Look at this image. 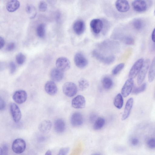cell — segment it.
I'll list each match as a JSON object with an SVG mask.
<instances>
[{
  "label": "cell",
  "mask_w": 155,
  "mask_h": 155,
  "mask_svg": "<svg viewBox=\"0 0 155 155\" xmlns=\"http://www.w3.org/2000/svg\"><path fill=\"white\" fill-rule=\"evenodd\" d=\"M118 43L115 41L109 40H106L99 43L97 45L100 52L104 53H106L109 54L116 52L119 48Z\"/></svg>",
  "instance_id": "obj_1"
},
{
  "label": "cell",
  "mask_w": 155,
  "mask_h": 155,
  "mask_svg": "<svg viewBox=\"0 0 155 155\" xmlns=\"http://www.w3.org/2000/svg\"><path fill=\"white\" fill-rule=\"evenodd\" d=\"M92 54L95 58L106 64H111L115 59L113 55L105 54L97 49H94L92 51Z\"/></svg>",
  "instance_id": "obj_2"
},
{
  "label": "cell",
  "mask_w": 155,
  "mask_h": 155,
  "mask_svg": "<svg viewBox=\"0 0 155 155\" xmlns=\"http://www.w3.org/2000/svg\"><path fill=\"white\" fill-rule=\"evenodd\" d=\"M150 63V61L149 59H147L144 60L143 65L138 74L137 83L138 85H140L144 81L149 69Z\"/></svg>",
  "instance_id": "obj_3"
},
{
  "label": "cell",
  "mask_w": 155,
  "mask_h": 155,
  "mask_svg": "<svg viewBox=\"0 0 155 155\" xmlns=\"http://www.w3.org/2000/svg\"><path fill=\"white\" fill-rule=\"evenodd\" d=\"M63 91L64 93L67 96L71 97L76 94L78 89L76 84L71 82H68L63 85Z\"/></svg>",
  "instance_id": "obj_4"
},
{
  "label": "cell",
  "mask_w": 155,
  "mask_h": 155,
  "mask_svg": "<svg viewBox=\"0 0 155 155\" xmlns=\"http://www.w3.org/2000/svg\"><path fill=\"white\" fill-rule=\"evenodd\" d=\"M26 147L25 141L21 138H17L14 140L12 147L13 151L17 154H20L23 152Z\"/></svg>",
  "instance_id": "obj_5"
},
{
  "label": "cell",
  "mask_w": 155,
  "mask_h": 155,
  "mask_svg": "<svg viewBox=\"0 0 155 155\" xmlns=\"http://www.w3.org/2000/svg\"><path fill=\"white\" fill-rule=\"evenodd\" d=\"M144 60L140 58L137 60L131 68L129 73V78L133 79L138 74L143 63Z\"/></svg>",
  "instance_id": "obj_6"
},
{
  "label": "cell",
  "mask_w": 155,
  "mask_h": 155,
  "mask_svg": "<svg viewBox=\"0 0 155 155\" xmlns=\"http://www.w3.org/2000/svg\"><path fill=\"white\" fill-rule=\"evenodd\" d=\"M104 22L99 18H94L90 22V26L93 32L96 34L100 33L104 28Z\"/></svg>",
  "instance_id": "obj_7"
},
{
  "label": "cell",
  "mask_w": 155,
  "mask_h": 155,
  "mask_svg": "<svg viewBox=\"0 0 155 155\" xmlns=\"http://www.w3.org/2000/svg\"><path fill=\"white\" fill-rule=\"evenodd\" d=\"M56 65L57 68L63 72L69 69L71 63L67 58L64 57H61L57 59Z\"/></svg>",
  "instance_id": "obj_8"
},
{
  "label": "cell",
  "mask_w": 155,
  "mask_h": 155,
  "mask_svg": "<svg viewBox=\"0 0 155 155\" xmlns=\"http://www.w3.org/2000/svg\"><path fill=\"white\" fill-rule=\"evenodd\" d=\"M74 60L76 65L80 68H83L87 65L88 62L86 57L81 53H77L75 54Z\"/></svg>",
  "instance_id": "obj_9"
},
{
  "label": "cell",
  "mask_w": 155,
  "mask_h": 155,
  "mask_svg": "<svg viewBox=\"0 0 155 155\" xmlns=\"http://www.w3.org/2000/svg\"><path fill=\"white\" fill-rule=\"evenodd\" d=\"M134 82L133 79L129 78L126 80L121 90L123 97H127L132 92L134 86Z\"/></svg>",
  "instance_id": "obj_10"
},
{
  "label": "cell",
  "mask_w": 155,
  "mask_h": 155,
  "mask_svg": "<svg viewBox=\"0 0 155 155\" xmlns=\"http://www.w3.org/2000/svg\"><path fill=\"white\" fill-rule=\"evenodd\" d=\"M10 110L13 119L16 123H18L20 120L21 114L18 106L15 103H12L10 105Z\"/></svg>",
  "instance_id": "obj_11"
},
{
  "label": "cell",
  "mask_w": 155,
  "mask_h": 155,
  "mask_svg": "<svg viewBox=\"0 0 155 155\" xmlns=\"http://www.w3.org/2000/svg\"><path fill=\"white\" fill-rule=\"evenodd\" d=\"M86 100L85 97L81 95H78L72 100L71 105L72 107L76 109L84 108L85 105Z\"/></svg>",
  "instance_id": "obj_12"
},
{
  "label": "cell",
  "mask_w": 155,
  "mask_h": 155,
  "mask_svg": "<svg viewBox=\"0 0 155 155\" xmlns=\"http://www.w3.org/2000/svg\"><path fill=\"white\" fill-rule=\"evenodd\" d=\"M27 95L26 92L22 90L17 91L13 95V100L16 103L21 104L25 102L26 101Z\"/></svg>",
  "instance_id": "obj_13"
},
{
  "label": "cell",
  "mask_w": 155,
  "mask_h": 155,
  "mask_svg": "<svg viewBox=\"0 0 155 155\" xmlns=\"http://www.w3.org/2000/svg\"><path fill=\"white\" fill-rule=\"evenodd\" d=\"M133 9L138 12H142L145 11L147 8V4L144 0H134L132 4Z\"/></svg>",
  "instance_id": "obj_14"
},
{
  "label": "cell",
  "mask_w": 155,
  "mask_h": 155,
  "mask_svg": "<svg viewBox=\"0 0 155 155\" xmlns=\"http://www.w3.org/2000/svg\"><path fill=\"white\" fill-rule=\"evenodd\" d=\"M70 122L72 125L74 127H77L81 125L83 123L82 115L79 112L73 113L71 117Z\"/></svg>",
  "instance_id": "obj_15"
},
{
  "label": "cell",
  "mask_w": 155,
  "mask_h": 155,
  "mask_svg": "<svg viewBox=\"0 0 155 155\" xmlns=\"http://www.w3.org/2000/svg\"><path fill=\"white\" fill-rule=\"evenodd\" d=\"M115 7L117 10L120 12L128 11L130 8V5L128 1L125 0H118L116 1Z\"/></svg>",
  "instance_id": "obj_16"
},
{
  "label": "cell",
  "mask_w": 155,
  "mask_h": 155,
  "mask_svg": "<svg viewBox=\"0 0 155 155\" xmlns=\"http://www.w3.org/2000/svg\"><path fill=\"white\" fill-rule=\"evenodd\" d=\"M133 103L134 99L132 97L130 98L127 101L122 115V120H125L129 116L132 108Z\"/></svg>",
  "instance_id": "obj_17"
},
{
  "label": "cell",
  "mask_w": 155,
  "mask_h": 155,
  "mask_svg": "<svg viewBox=\"0 0 155 155\" xmlns=\"http://www.w3.org/2000/svg\"><path fill=\"white\" fill-rule=\"evenodd\" d=\"M50 76L53 81L59 82L63 78V72L57 68H53L50 71Z\"/></svg>",
  "instance_id": "obj_18"
},
{
  "label": "cell",
  "mask_w": 155,
  "mask_h": 155,
  "mask_svg": "<svg viewBox=\"0 0 155 155\" xmlns=\"http://www.w3.org/2000/svg\"><path fill=\"white\" fill-rule=\"evenodd\" d=\"M45 89L48 94L51 95L55 94L58 91L57 85L53 81H48L46 83Z\"/></svg>",
  "instance_id": "obj_19"
},
{
  "label": "cell",
  "mask_w": 155,
  "mask_h": 155,
  "mask_svg": "<svg viewBox=\"0 0 155 155\" xmlns=\"http://www.w3.org/2000/svg\"><path fill=\"white\" fill-rule=\"evenodd\" d=\"M52 126L51 122L49 120H45L42 121L39 124L38 129L41 133L46 134L51 130Z\"/></svg>",
  "instance_id": "obj_20"
},
{
  "label": "cell",
  "mask_w": 155,
  "mask_h": 155,
  "mask_svg": "<svg viewBox=\"0 0 155 155\" xmlns=\"http://www.w3.org/2000/svg\"><path fill=\"white\" fill-rule=\"evenodd\" d=\"M66 128L64 121L61 118L56 119L54 122V128L55 131L58 134L63 133Z\"/></svg>",
  "instance_id": "obj_21"
},
{
  "label": "cell",
  "mask_w": 155,
  "mask_h": 155,
  "mask_svg": "<svg viewBox=\"0 0 155 155\" xmlns=\"http://www.w3.org/2000/svg\"><path fill=\"white\" fill-rule=\"evenodd\" d=\"M73 29L74 32L78 35L82 34L85 29L84 22L81 20H78L73 24Z\"/></svg>",
  "instance_id": "obj_22"
},
{
  "label": "cell",
  "mask_w": 155,
  "mask_h": 155,
  "mask_svg": "<svg viewBox=\"0 0 155 155\" xmlns=\"http://www.w3.org/2000/svg\"><path fill=\"white\" fill-rule=\"evenodd\" d=\"M20 5V2L18 1L11 0L7 3L6 8L7 10L9 12H14L19 8Z\"/></svg>",
  "instance_id": "obj_23"
},
{
  "label": "cell",
  "mask_w": 155,
  "mask_h": 155,
  "mask_svg": "<svg viewBox=\"0 0 155 155\" xmlns=\"http://www.w3.org/2000/svg\"><path fill=\"white\" fill-rule=\"evenodd\" d=\"M102 84L103 87L106 90L111 89L113 85V82L112 79L109 77L106 76L102 80Z\"/></svg>",
  "instance_id": "obj_24"
},
{
  "label": "cell",
  "mask_w": 155,
  "mask_h": 155,
  "mask_svg": "<svg viewBox=\"0 0 155 155\" xmlns=\"http://www.w3.org/2000/svg\"><path fill=\"white\" fill-rule=\"evenodd\" d=\"M132 25L136 30L137 31H140L144 27L145 23L142 19L140 18H136L133 20Z\"/></svg>",
  "instance_id": "obj_25"
},
{
  "label": "cell",
  "mask_w": 155,
  "mask_h": 155,
  "mask_svg": "<svg viewBox=\"0 0 155 155\" xmlns=\"http://www.w3.org/2000/svg\"><path fill=\"white\" fill-rule=\"evenodd\" d=\"M148 74L149 81L152 82L154 80L155 75V60L154 58L151 63L150 64L149 68Z\"/></svg>",
  "instance_id": "obj_26"
},
{
  "label": "cell",
  "mask_w": 155,
  "mask_h": 155,
  "mask_svg": "<svg viewBox=\"0 0 155 155\" xmlns=\"http://www.w3.org/2000/svg\"><path fill=\"white\" fill-rule=\"evenodd\" d=\"M105 122V120L103 117H100L97 118L94 122V129L95 130L101 129L104 126Z\"/></svg>",
  "instance_id": "obj_27"
},
{
  "label": "cell",
  "mask_w": 155,
  "mask_h": 155,
  "mask_svg": "<svg viewBox=\"0 0 155 155\" xmlns=\"http://www.w3.org/2000/svg\"><path fill=\"white\" fill-rule=\"evenodd\" d=\"M124 100L122 95L119 93L117 94L114 101V104L116 107L118 109H121L123 105Z\"/></svg>",
  "instance_id": "obj_28"
},
{
  "label": "cell",
  "mask_w": 155,
  "mask_h": 155,
  "mask_svg": "<svg viewBox=\"0 0 155 155\" xmlns=\"http://www.w3.org/2000/svg\"><path fill=\"white\" fill-rule=\"evenodd\" d=\"M119 39L123 43L128 45H133L134 43L133 38L129 35H123L121 34Z\"/></svg>",
  "instance_id": "obj_29"
},
{
  "label": "cell",
  "mask_w": 155,
  "mask_h": 155,
  "mask_svg": "<svg viewBox=\"0 0 155 155\" xmlns=\"http://www.w3.org/2000/svg\"><path fill=\"white\" fill-rule=\"evenodd\" d=\"M78 86L79 90L81 91H85L88 87L89 83L88 81L84 78H81L78 81Z\"/></svg>",
  "instance_id": "obj_30"
},
{
  "label": "cell",
  "mask_w": 155,
  "mask_h": 155,
  "mask_svg": "<svg viewBox=\"0 0 155 155\" xmlns=\"http://www.w3.org/2000/svg\"><path fill=\"white\" fill-rule=\"evenodd\" d=\"M26 11L30 17L32 18L35 17L36 14L35 8L32 5H28L26 8Z\"/></svg>",
  "instance_id": "obj_31"
},
{
  "label": "cell",
  "mask_w": 155,
  "mask_h": 155,
  "mask_svg": "<svg viewBox=\"0 0 155 155\" xmlns=\"http://www.w3.org/2000/svg\"><path fill=\"white\" fill-rule=\"evenodd\" d=\"M36 33L38 36L40 38H43L45 33V26L43 24L39 25L36 29Z\"/></svg>",
  "instance_id": "obj_32"
},
{
  "label": "cell",
  "mask_w": 155,
  "mask_h": 155,
  "mask_svg": "<svg viewBox=\"0 0 155 155\" xmlns=\"http://www.w3.org/2000/svg\"><path fill=\"white\" fill-rule=\"evenodd\" d=\"M147 87V84L144 83L141 84L140 86L134 87L133 89L132 93L134 94H137L144 91Z\"/></svg>",
  "instance_id": "obj_33"
},
{
  "label": "cell",
  "mask_w": 155,
  "mask_h": 155,
  "mask_svg": "<svg viewBox=\"0 0 155 155\" xmlns=\"http://www.w3.org/2000/svg\"><path fill=\"white\" fill-rule=\"evenodd\" d=\"M124 64L123 63H120L117 65L112 70V73L114 75H117L124 68Z\"/></svg>",
  "instance_id": "obj_34"
},
{
  "label": "cell",
  "mask_w": 155,
  "mask_h": 155,
  "mask_svg": "<svg viewBox=\"0 0 155 155\" xmlns=\"http://www.w3.org/2000/svg\"><path fill=\"white\" fill-rule=\"evenodd\" d=\"M25 56L21 53L18 54L16 57V62L19 65L22 64L25 62Z\"/></svg>",
  "instance_id": "obj_35"
},
{
  "label": "cell",
  "mask_w": 155,
  "mask_h": 155,
  "mask_svg": "<svg viewBox=\"0 0 155 155\" xmlns=\"http://www.w3.org/2000/svg\"><path fill=\"white\" fill-rule=\"evenodd\" d=\"M148 147L150 149H153L155 147V140L154 138H150L147 141Z\"/></svg>",
  "instance_id": "obj_36"
},
{
  "label": "cell",
  "mask_w": 155,
  "mask_h": 155,
  "mask_svg": "<svg viewBox=\"0 0 155 155\" xmlns=\"http://www.w3.org/2000/svg\"><path fill=\"white\" fill-rule=\"evenodd\" d=\"M47 5L46 2L44 1H41L40 2L38 5V8L40 11H45L47 9Z\"/></svg>",
  "instance_id": "obj_37"
},
{
  "label": "cell",
  "mask_w": 155,
  "mask_h": 155,
  "mask_svg": "<svg viewBox=\"0 0 155 155\" xmlns=\"http://www.w3.org/2000/svg\"><path fill=\"white\" fill-rule=\"evenodd\" d=\"M70 149L68 147H64L61 148L59 150L58 155H67Z\"/></svg>",
  "instance_id": "obj_38"
},
{
  "label": "cell",
  "mask_w": 155,
  "mask_h": 155,
  "mask_svg": "<svg viewBox=\"0 0 155 155\" xmlns=\"http://www.w3.org/2000/svg\"><path fill=\"white\" fill-rule=\"evenodd\" d=\"M10 72L12 74L15 71L16 67L15 64L13 62H11L10 64Z\"/></svg>",
  "instance_id": "obj_39"
},
{
  "label": "cell",
  "mask_w": 155,
  "mask_h": 155,
  "mask_svg": "<svg viewBox=\"0 0 155 155\" xmlns=\"http://www.w3.org/2000/svg\"><path fill=\"white\" fill-rule=\"evenodd\" d=\"M130 143L132 145L135 146L138 144L139 143V140L137 138H133L131 139Z\"/></svg>",
  "instance_id": "obj_40"
},
{
  "label": "cell",
  "mask_w": 155,
  "mask_h": 155,
  "mask_svg": "<svg viewBox=\"0 0 155 155\" xmlns=\"http://www.w3.org/2000/svg\"><path fill=\"white\" fill-rule=\"evenodd\" d=\"M2 149V151L1 155H8V148L7 146L4 145Z\"/></svg>",
  "instance_id": "obj_41"
},
{
  "label": "cell",
  "mask_w": 155,
  "mask_h": 155,
  "mask_svg": "<svg viewBox=\"0 0 155 155\" xmlns=\"http://www.w3.org/2000/svg\"><path fill=\"white\" fill-rule=\"evenodd\" d=\"M15 47V44L13 42H11L7 45V49L9 51H12L14 49Z\"/></svg>",
  "instance_id": "obj_42"
},
{
  "label": "cell",
  "mask_w": 155,
  "mask_h": 155,
  "mask_svg": "<svg viewBox=\"0 0 155 155\" xmlns=\"http://www.w3.org/2000/svg\"><path fill=\"white\" fill-rule=\"evenodd\" d=\"M5 107V102L3 99L0 97V110H3Z\"/></svg>",
  "instance_id": "obj_43"
},
{
  "label": "cell",
  "mask_w": 155,
  "mask_h": 155,
  "mask_svg": "<svg viewBox=\"0 0 155 155\" xmlns=\"http://www.w3.org/2000/svg\"><path fill=\"white\" fill-rule=\"evenodd\" d=\"M97 115L95 114H91L89 117L90 120L91 122H94L97 119Z\"/></svg>",
  "instance_id": "obj_44"
},
{
  "label": "cell",
  "mask_w": 155,
  "mask_h": 155,
  "mask_svg": "<svg viewBox=\"0 0 155 155\" xmlns=\"http://www.w3.org/2000/svg\"><path fill=\"white\" fill-rule=\"evenodd\" d=\"M5 44V41L4 39L0 36V49L3 47Z\"/></svg>",
  "instance_id": "obj_45"
},
{
  "label": "cell",
  "mask_w": 155,
  "mask_h": 155,
  "mask_svg": "<svg viewBox=\"0 0 155 155\" xmlns=\"http://www.w3.org/2000/svg\"><path fill=\"white\" fill-rule=\"evenodd\" d=\"M151 39L152 41L155 42V28L153 30L151 34Z\"/></svg>",
  "instance_id": "obj_46"
},
{
  "label": "cell",
  "mask_w": 155,
  "mask_h": 155,
  "mask_svg": "<svg viewBox=\"0 0 155 155\" xmlns=\"http://www.w3.org/2000/svg\"><path fill=\"white\" fill-rule=\"evenodd\" d=\"M45 155H52L51 152L50 150H48L46 151Z\"/></svg>",
  "instance_id": "obj_47"
},
{
  "label": "cell",
  "mask_w": 155,
  "mask_h": 155,
  "mask_svg": "<svg viewBox=\"0 0 155 155\" xmlns=\"http://www.w3.org/2000/svg\"><path fill=\"white\" fill-rule=\"evenodd\" d=\"M2 68L3 67L2 64L0 63V71L1 70H2Z\"/></svg>",
  "instance_id": "obj_48"
},
{
  "label": "cell",
  "mask_w": 155,
  "mask_h": 155,
  "mask_svg": "<svg viewBox=\"0 0 155 155\" xmlns=\"http://www.w3.org/2000/svg\"><path fill=\"white\" fill-rule=\"evenodd\" d=\"M2 149L0 147V155H1L2 153Z\"/></svg>",
  "instance_id": "obj_49"
},
{
  "label": "cell",
  "mask_w": 155,
  "mask_h": 155,
  "mask_svg": "<svg viewBox=\"0 0 155 155\" xmlns=\"http://www.w3.org/2000/svg\"><path fill=\"white\" fill-rule=\"evenodd\" d=\"M91 155H101L99 153H95Z\"/></svg>",
  "instance_id": "obj_50"
}]
</instances>
